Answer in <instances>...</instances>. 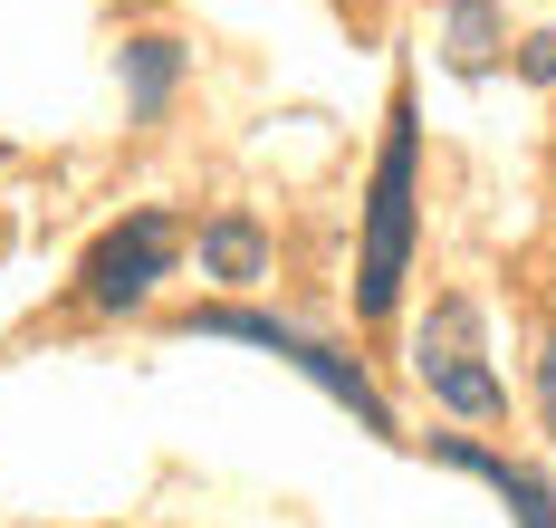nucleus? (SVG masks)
<instances>
[{
	"label": "nucleus",
	"mask_w": 556,
	"mask_h": 528,
	"mask_svg": "<svg viewBox=\"0 0 556 528\" xmlns=\"http://www.w3.org/2000/svg\"><path fill=\"white\" fill-rule=\"evenodd\" d=\"M538 413H547V432H556V327H547V347H538Z\"/></svg>",
	"instance_id": "nucleus-10"
},
{
	"label": "nucleus",
	"mask_w": 556,
	"mask_h": 528,
	"mask_svg": "<svg viewBox=\"0 0 556 528\" xmlns=\"http://www.w3.org/2000/svg\"><path fill=\"white\" fill-rule=\"evenodd\" d=\"M182 337H230V347H260V355H278L288 375H307L317 394H327L336 413H355L375 442H403V423H393V404H384V385L355 365V355H336L327 337H307V327H288V317H269V307H192L182 317Z\"/></svg>",
	"instance_id": "nucleus-2"
},
{
	"label": "nucleus",
	"mask_w": 556,
	"mask_h": 528,
	"mask_svg": "<svg viewBox=\"0 0 556 528\" xmlns=\"http://www.w3.org/2000/svg\"><path fill=\"white\" fill-rule=\"evenodd\" d=\"M173 77H182V49L173 39H125V116L154 125L164 97H173Z\"/></svg>",
	"instance_id": "nucleus-6"
},
{
	"label": "nucleus",
	"mask_w": 556,
	"mask_h": 528,
	"mask_svg": "<svg viewBox=\"0 0 556 528\" xmlns=\"http://www.w3.org/2000/svg\"><path fill=\"white\" fill-rule=\"evenodd\" d=\"M202 269H212V279H260V269H269V231H260L250 212H222V222L202 231Z\"/></svg>",
	"instance_id": "nucleus-8"
},
{
	"label": "nucleus",
	"mask_w": 556,
	"mask_h": 528,
	"mask_svg": "<svg viewBox=\"0 0 556 528\" xmlns=\"http://www.w3.org/2000/svg\"><path fill=\"white\" fill-rule=\"evenodd\" d=\"M518 77H528V87H556V29L518 39Z\"/></svg>",
	"instance_id": "nucleus-9"
},
{
	"label": "nucleus",
	"mask_w": 556,
	"mask_h": 528,
	"mask_svg": "<svg viewBox=\"0 0 556 528\" xmlns=\"http://www.w3.org/2000/svg\"><path fill=\"white\" fill-rule=\"evenodd\" d=\"M422 106L413 87H393L384 116V154H375V183H365V250H355V317H393V298L413 279V231H422Z\"/></svg>",
	"instance_id": "nucleus-1"
},
{
	"label": "nucleus",
	"mask_w": 556,
	"mask_h": 528,
	"mask_svg": "<svg viewBox=\"0 0 556 528\" xmlns=\"http://www.w3.org/2000/svg\"><path fill=\"white\" fill-rule=\"evenodd\" d=\"M413 375H422V394L451 404L460 423H500V404H508V385L490 375L480 307H470V298H432V317L413 327Z\"/></svg>",
	"instance_id": "nucleus-3"
},
{
	"label": "nucleus",
	"mask_w": 556,
	"mask_h": 528,
	"mask_svg": "<svg viewBox=\"0 0 556 528\" xmlns=\"http://www.w3.org/2000/svg\"><path fill=\"white\" fill-rule=\"evenodd\" d=\"M432 462H442V470H470V480H490V490H500V510H508L518 528H556V490H547L528 462H508V452L470 442V432H442V442H432Z\"/></svg>",
	"instance_id": "nucleus-5"
},
{
	"label": "nucleus",
	"mask_w": 556,
	"mask_h": 528,
	"mask_svg": "<svg viewBox=\"0 0 556 528\" xmlns=\"http://www.w3.org/2000/svg\"><path fill=\"white\" fill-rule=\"evenodd\" d=\"M173 260H182V231H173V212H125L97 250H87V269H77V298L97 307V317H125V307H144V298L173 279Z\"/></svg>",
	"instance_id": "nucleus-4"
},
{
	"label": "nucleus",
	"mask_w": 556,
	"mask_h": 528,
	"mask_svg": "<svg viewBox=\"0 0 556 528\" xmlns=\"http://www.w3.org/2000/svg\"><path fill=\"white\" fill-rule=\"evenodd\" d=\"M442 49H451V67H460V77H480V67L508 49L500 10H490V0H442Z\"/></svg>",
	"instance_id": "nucleus-7"
}]
</instances>
